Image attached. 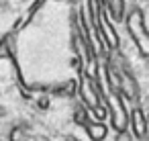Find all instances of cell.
<instances>
[{
  "instance_id": "1",
  "label": "cell",
  "mask_w": 149,
  "mask_h": 141,
  "mask_svg": "<svg viewBox=\"0 0 149 141\" xmlns=\"http://www.w3.org/2000/svg\"><path fill=\"white\" fill-rule=\"evenodd\" d=\"M125 27H127V33L137 47V53L143 59H147L149 57V29L145 25V15L139 6H133V8L127 10Z\"/></svg>"
},
{
  "instance_id": "2",
  "label": "cell",
  "mask_w": 149,
  "mask_h": 141,
  "mask_svg": "<svg viewBox=\"0 0 149 141\" xmlns=\"http://www.w3.org/2000/svg\"><path fill=\"white\" fill-rule=\"evenodd\" d=\"M102 100L108 108V121H110V127L118 133V131H127L129 129V110L125 106V98L114 92V90H108V94H102Z\"/></svg>"
},
{
  "instance_id": "3",
  "label": "cell",
  "mask_w": 149,
  "mask_h": 141,
  "mask_svg": "<svg viewBox=\"0 0 149 141\" xmlns=\"http://www.w3.org/2000/svg\"><path fill=\"white\" fill-rule=\"evenodd\" d=\"M102 86L98 84V80L86 76L84 72H80V80H78V94L82 98V104L88 108V110H96L102 106Z\"/></svg>"
},
{
  "instance_id": "4",
  "label": "cell",
  "mask_w": 149,
  "mask_h": 141,
  "mask_svg": "<svg viewBox=\"0 0 149 141\" xmlns=\"http://www.w3.org/2000/svg\"><path fill=\"white\" fill-rule=\"evenodd\" d=\"M129 133L133 135V139H145L147 137V131H149V125L145 121V112L141 106H133V110L129 112Z\"/></svg>"
},
{
  "instance_id": "5",
  "label": "cell",
  "mask_w": 149,
  "mask_h": 141,
  "mask_svg": "<svg viewBox=\"0 0 149 141\" xmlns=\"http://www.w3.org/2000/svg\"><path fill=\"white\" fill-rule=\"evenodd\" d=\"M0 59H17V33L8 31L0 37Z\"/></svg>"
},
{
  "instance_id": "6",
  "label": "cell",
  "mask_w": 149,
  "mask_h": 141,
  "mask_svg": "<svg viewBox=\"0 0 149 141\" xmlns=\"http://www.w3.org/2000/svg\"><path fill=\"white\" fill-rule=\"evenodd\" d=\"M47 92L53 96H61V98H72L78 92V82L76 80H63L57 84H47Z\"/></svg>"
},
{
  "instance_id": "7",
  "label": "cell",
  "mask_w": 149,
  "mask_h": 141,
  "mask_svg": "<svg viewBox=\"0 0 149 141\" xmlns=\"http://www.w3.org/2000/svg\"><path fill=\"white\" fill-rule=\"evenodd\" d=\"M84 131H86L90 141H104L106 135H108L106 123H100V121H94V119H88V123L84 125Z\"/></svg>"
},
{
  "instance_id": "8",
  "label": "cell",
  "mask_w": 149,
  "mask_h": 141,
  "mask_svg": "<svg viewBox=\"0 0 149 141\" xmlns=\"http://www.w3.org/2000/svg\"><path fill=\"white\" fill-rule=\"evenodd\" d=\"M104 10L112 21L120 23V21H125L127 4H125V0H104Z\"/></svg>"
},
{
  "instance_id": "9",
  "label": "cell",
  "mask_w": 149,
  "mask_h": 141,
  "mask_svg": "<svg viewBox=\"0 0 149 141\" xmlns=\"http://www.w3.org/2000/svg\"><path fill=\"white\" fill-rule=\"evenodd\" d=\"M72 119H74V123L76 125H80V127H84L86 123H88V108L84 106V104H78L76 108H74V114H72Z\"/></svg>"
},
{
  "instance_id": "10",
  "label": "cell",
  "mask_w": 149,
  "mask_h": 141,
  "mask_svg": "<svg viewBox=\"0 0 149 141\" xmlns=\"http://www.w3.org/2000/svg\"><path fill=\"white\" fill-rule=\"evenodd\" d=\"M114 141H135V139H133V135H131L129 129H127V131H118L116 137H114Z\"/></svg>"
},
{
  "instance_id": "11",
  "label": "cell",
  "mask_w": 149,
  "mask_h": 141,
  "mask_svg": "<svg viewBox=\"0 0 149 141\" xmlns=\"http://www.w3.org/2000/svg\"><path fill=\"white\" fill-rule=\"evenodd\" d=\"M37 106H39L41 110H47V108H49V98H47V96H39V98H37Z\"/></svg>"
},
{
  "instance_id": "12",
  "label": "cell",
  "mask_w": 149,
  "mask_h": 141,
  "mask_svg": "<svg viewBox=\"0 0 149 141\" xmlns=\"http://www.w3.org/2000/svg\"><path fill=\"white\" fill-rule=\"evenodd\" d=\"M65 141H82V139H78L76 135H68V137H65Z\"/></svg>"
},
{
  "instance_id": "13",
  "label": "cell",
  "mask_w": 149,
  "mask_h": 141,
  "mask_svg": "<svg viewBox=\"0 0 149 141\" xmlns=\"http://www.w3.org/2000/svg\"><path fill=\"white\" fill-rule=\"evenodd\" d=\"M145 121H147V125H149V112H147V114H145Z\"/></svg>"
},
{
  "instance_id": "14",
  "label": "cell",
  "mask_w": 149,
  "mask_h": 141,
  "mask_svg": "<svg viewBox=\"0 0 149 141\" xmlns=\"http://www.w3.org/2000/svg\"><path fill=\"white\" fill-rule=\"evenodd\" d=\"M55 2H63V0H55Z\"/></svg>"
}]
</instances>
